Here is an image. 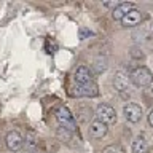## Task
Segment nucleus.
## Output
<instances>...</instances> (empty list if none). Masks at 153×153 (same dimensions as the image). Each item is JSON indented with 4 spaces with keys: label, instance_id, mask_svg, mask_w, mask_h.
<instances>
[{
    "label": "nucleus",
    "instance_id": "nucleus-9",
    "mask_svg": "<svg viewBox=\"0 0 153 153\" xmlns=\"http://www.w3.org/2000/svg\"><path fill=\"white\" fill-rule=\"evenodd\" d=\"M140 22H142V13L139 11V10H136V8L131 10V11L121 19V24L124 27H136Z\"/></svg>",
    "mask_w": 153,
    "mask_h": 153
},
{
    "label": "nucleus",
    "instance_id": "nucleus-10",
    "mask_svg": "<svg viewBox=\"0 0 153 153\" xmlns=\"http://www.w3.org/2000/svg\"><path fill=\"white\" fill-rule=\"evenodd\" d=\"M136 7H134V3L131 2H123V3H120L117 8L112 11V18L115 19V21H121V19L126 16V14L131 11V10H134Z\"/></svg>",
    "mask_w": 153,
    "mask_h": 153
},
{
    "label": "nucleus",
    "instance_id": "nucleus-12",
    "mask_svg": "<svg viewBox=\"0 0 153 153\" xmlns=\"http://www.w3.org/2000/svg\"><path fill=\"white\" fill-rule=\"evenodd\" d=\"M148 152V142L143 136H137L132 140V153H147Z\"/></svg>",
    "mask_w": 153,
    "mask_h": 153
},
{
    "label": "nucleus",
    "instance_id": "nucleus-20",
    "mask_svg": "<svg viewBox=\"0 0 153 153\" xmlns=\"http://www.w3.org/2000/svg\"><path fill=\"white\" fill-rule=\"evenodd\" d=\"M148 124L153 128V108L150 110V113H148Z\"/></svg>",
    "mask_w": 153,
    "mask_h": 153
},
{
    "label": "nucleus",
    "instance_id": "nucleus-8",
    "mask_svg": "<svg viewBox=\"0 0 153 153\" xmlns=\"http://www.w3.org/2000/svg\"><path fill=\"white\" fill-rule=\"evenodd\" d=\"M97 85L94 83V81H91L88 85H81V86H76L74 94L81 97V96H86V97H94V96H97Z\"/></svg>",
    "mask_w": 153,
    "mask_h": 153
},
{
    "label": "nucleus",
    "instance_id": "nucleus-16",
    "mask_svg": "<svg viewBox=\"0 0 153 153\" xmlns=\"http://www.w3.org/2000/svg\"><path fill=\"white\" fill-rule=\"evenodd\" d=\"M143 97H145L147 102H153V86H148V88L143 91Z\"/></svg>",
    "mask_w": 153,
    "mask_h": 153
},
{
    "label": "nucleus",
    "instance_id": "nucleus-14",
    "mask_svg": "<svg viewBox=\"0 0 153 153\" xmlns=\"http://www.w3.org/2000/svg\"><path fill=\"white\" fill-rule=\"evenodd\" d=\"M57 137L61 139L62 142H70L72 140V132L69 129H64V128H57Z\"/></svg>",
    "mask_w": 153,
    "mask_h": 153
},
{
    "label": "nucleus",
    "instance_id": "nucleus-21",
    "mask_svg": "<svg viewBox=\"0 0 153 153\" xmlns=\"http://www.w3.org/2000/svg\"><path fill=\"white\" fill-rule=\"evenodd\" d=\"M152 32H153V27H152Z\"/></svg>",
    "mask_w": 153,
    "mask_h": 153
},
{
    "label": "nucleus",
    "instance_id": "nucleus-13",
    "mask_svg": "<svg viewBox=\"0 0 153 153\" xmlns=\"http://www.w3.org/2000/svg\"><path fill=\"white\" fill-rule=\"evenodd\" d=\"M38 145V136L33 131H27L26 132V147L29 148L30 152H33Z\"/></svg>",
    "mask_w": 153,
    "mask_h": 153
},
{
    "label": "nucleus",
    "instance_id": "nucleus-11",
    "mask_svg": "<svg viewBox=\"0 0 153 153\" xmlns=\"http://www.w3.org/2000/svg\"><path fill=\"white\" fill-rule=\"evenodd\" d=\"M105 134H107V124L94 120L93 123L89 124V136L93 139H102Z\"/></svg>",
    "mask_w": 153,
    "mask_h": 153
},
{
    "label": "nucleus",
    "instance_id": "nucleus-2",
    "mask_svg": "<svg viewBox=\"0 0 153 153\" xmlns=\"http://www.w3.org/2000/svg\"><path fill=\"white\" fill-rule=\"evenodd\" d=\"M56 120H57V123L61 124V128L69 129L70 132H74L76 129V123H75L74 115H72L70 110L67 107H64V105H62V107H57V110H56Z\"/></svg>",
    "mask_w": 153,
    "mask_h": 153
},
{
    "label": "nucleus",
    "instance_id": "nucleus-7",
    "mask_svg": "<svg viewBox=\"0 0 153 153\" xmlns=\"http://www.w3.org/2000/svg\"><path fill=\"white\" fill-rule=\"evenodd\" d=\"M129 83H131V78H129L128 74H124V72H117V74H115L113 85H115V89H117L118 93L128 91L129 89Z\"/></svg>",
    "mask_w": 153,
    "mask_h": 153
},
{
    "label": "nucleus",
    "instance_id": "nucleus-17",
    "mask_svg": "<svg viewBox=\"0 0 153 153\" xmlns=\"http://www.w3.org/2000/svg\"><path fill=\"white\" fill-rule=\"evenodd\" d=\"M131 56L136 57V59H143V57H145V56H143V53L140 50H137V48H132V50H131Z\"/></svg>",
    "mask_w": 153,
    "mask_h": 153
},
{
    "label": "nucleus",
    "instance_id": "nucleus-1",
    "mask_svg": "<svg viewBox=\"0 0 153 153\" xmlns=\"http://www.w3.org/2000/svg\"><path fill=\"white\" fill-rule=\"evenodd\" d=\"M129 78H131V81L136 86H139V88H148L153 81V74L148 67L139 65L129 74Z\"/></svg>",
    "mask_w": 153,
    "mask_h": 153
},
{
    "label": "nucleus",
    "instance_id": "nucleus-3",
    "mask_svg": "<svg viewBox=\"0 0 153 153\" xmlns=\"http://www.w3.org/2000/svg\"><path fill=\"white\" fill-rule=\"evenodd\" d=\"M96 118L97 121L104 123V124H113L117 121V112L112 105H107V104H99L97 108H96Z\"/></svg>",
    "mask_w": 153,
    "mask_h": 153
},
{
    "label": "nucleus",
    "instance_id": "nucleus-15",
    "mask_svg": "<svg viewBox=\"0 0 153 153\" xmlns=\"http://www.w3.org/2000/svg\"><path fill=\"white\" fill-rule=\"evenodd\" d=\"M102 153H124L123 147L118 145V143H113V145H107L102 150Z\"/></svg>",
    "mask_w": 153,
    "mask_h": 153
},
{
    "label": "nucleus",
    "instance_id": "nucleus-5",
    "mask_svg": "<svg viewBox=\"0 0 153 153\" xmlns=\"http://www.w3.org/2000/svg\"><path fill=\"white\" fill-rule=\"evenodd\" d=\"M123 113H124V118H126L129 123H137V121H140V118H142V107L139 104L131 102V104L124 105Z\"/></svg>",
    "mask_w": 153,
    "mask_h": 153
},
{
    "label": "nucleus",
    "instance_id": "nucleus-6",
    "mask_svg": "<svg viewBox=\"0 0 153 153\" xmlns=\"http://www.w3.org/2000/svg\"><path fill=\"white\" fill-rule=\"evenodd\" d=\"M74 80H75V83L78 85V86L88 85V83H91V81H94V80H93V74H91V70H89L86 65H80L78 69L75 70Z\"/></svg>",
    "mask_w": 153,
    "mask_h": 153
},
{
    "label": "nucleus",
    "instance_id": "nucleus-19",
    "mask_svg": "<svg viewBox=\"0 0 153 153\" xmlns=\"http://www.w3.org/2000/svg\"><path fill=\"white\" fill-rule=\"evenodd\" d=\"M118 5H120L118 2H104V7H107V8H113V10L117 8Z\"/></svg>",
    "mask_w": 153,
    "mask_h": 153
},
{
    "label": "nucleus",
    "instance_id": "nucleus-18",
    "mask_svg": "<svg viewBox=\"0 0 153 153\" xmlns=\"http://www.w3.org/2000/svg\"><path fill=\"white\" fill-rule=\"evenodd\" d=\"M88 35H94V33L91 32V30H88V29H80V38H81V40L86 38Z\"/></svg>",
    "mask_w": 153,
    "mask_h": 153
},
{
    "label": "nucleus",
    "instance_id": "nucleus-4",
    "mask_svg": "<svg viewBox=\"0 0 153 153\" xmlns=\"http://www.w3.org/2000/svg\"><path fill=\"white\" fill-rule=\"evenodd\" d=\"M5 143H7V148L10 152H19L24 145V139L18 131H10L5 136Z\"/></svg>",
    "mask_w": 153,
    "mask_h": 153
}]
</instances>
